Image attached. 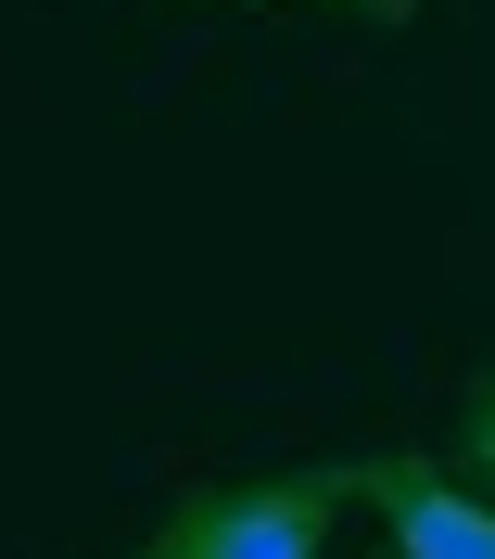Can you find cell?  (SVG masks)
Listing matches in <instances>:
<instances>
[{
    "instance_id": "cell-1",
    "label": "cell",
    "mask_w": 495,
    "mask_h": 559,
    "mask_svg": "<svg viewBox=\"0 0 495 559\" xmlns=\"http://www.w3.org/2000/svg\"><path fill=\"white\" fill-rule=\"evenodd\" d=\"M355 471H267V484H191L128 559H330Z\"/></svg>"
},
{
    "instance_id": "cell-2",
    "label": "cell",
    "mask_w": 495,
    "mask_h": 559,
    "mask_svg": "<svg viewBox=\"0 0 495 559\" xmlns=\"http://www.w3.org/2000/svg\"><path fill=\"white\" fill-rule=\"evenodd\" d=\"M355 509L394 534V559H495V496L458 457H420V445L355 457Z\"/></svg>"
},
{
    "instance_id": "cell-3",
    "label": "cell",
    "mask_w": 495,
    "mask_h": 559,
    "mask_svg": "<svg viewBox=\"0 0 495 559\" xmlns=\"http://www.w3.org/2000/svg\"><path fill=\"white\" fill-rule=\"evenodd\" d=\"M445 457H458L470 484H483V496H495V369H483V382H470V394H458V419H445Z\"/></svg>"
},
{
    "instance_id": "cell-4",
    "label": "cell",
    "mask_w": 495,
    "mask_h": 559,
    "mask_svg": "<svg viewBox=\"0 0 495 559\" xmlns=\"http://www.w3.org/2000/svg\"><path fill=\"white\" fill-rule=\"evenodd\" d=\"M318 13H369V26H407L420 0H318Z\"/></svg>"
}]
</instances>
